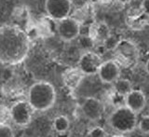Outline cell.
<instances>
[{"mask_svg": "<svg viewBox=\"0 0 149 137\" xmlns=\"http://www.w3.org/2000/svg\"><path fill=\"white\" fill-rule=\"evenodd\" d=\"M30 40L27 34L20 27L4 25L0 27V63L16 65L27 57Z\"/></svg>", "mask_w": 149, "mask_h": 137, "instance_id": "cell-1", "label": "cell"}, {"mask_svg": "<svg viewBox=\"0 0 149 137\" xmlns=\"http://www.w3.org/2000/svg\"><path fill=\"white\" fill-rule=\"evenodd\" d=\"M27 102L34 111L44 112L50 109L56 102L53 85L47 81H38L28 89Z\"/></svg>", "mask_w": 149, "mask_h": 137, "instance_id": "cell-2", "label": "cell"}, {"mask_svg": "<svg viewBox=\"0 0 149 137\" xmlns=\"http://www.w3.org/2000/svg\"><path fill=\"white\" fill-rule=\"evenodd\" d=\"M137 114L125 106L116 107L108 117L109 126L121 134L133 131L137 128Z\"/></svg>", "mask_w": 149, "mask_h": 137, "instance_id": "cell-3", "label": "cell"}, {"mask_svg": "<svg viewBox=\"0 0 149 137\" xmlns=\"http://www.w3.org/2000/svg\"><path fill=\"white\" fill-rule=\"evenodd\" d=\"M114 52L119 64L126 67H132L138 62L139 50L132 40H118L114 47Z\"/></svg>", "mask_w": 149, "mask_h": 137, "instance_id": "cell-4", "label": "cell"}, {"mask_svg": "<svg viewBox=\"0 0 149 137\" xmlns=\"http://www.w3.org/2000/svg\"><path fill=\"white\" fill-rule=\"evenodd\" d=\"M33 111L27 101H18L9 109V117L15 125L24 127L31 122Z\"/></svg>", "mask_w": 149, "mask_h": 137, "instance_id": "cell-5", "label": "cell"}, {"mask_svg": "<svg viewBox=\"0 0 149 137\" xmlns=\"http://www.w3.org/2000/svg\"><path fill=\"white\" fill-rule=\"evenodd\" d=\"M57 33L62 40L65 42L72 41L81 34V24L76 18L67 17L58 22Z\"/></svg>", "mask_w": 149, "mask_h": 137, "instance_id": "cell-6", "label": "cell"}, {"mask_svg": "<svg viewBox=\"0 0 149 137\" xmlns=\"http://www.w3.org/2000/svg\"><path fill=\"white\" fill-rule=\"evenodd\" d=\"M45 9L49 18L61 21L69 17L72 10L71 0H46Z\"/></svg>", "mask_w": 149, "mask_h": 137, "instance_id": "cell-7", "label": "cell"}, {"mask_svg": "<svg viewBox=\"0 0 149 137\" xmlns=\"http://www.w3.org/2000/svg\"><path fill=\"white\" fill-rule=\"evenodd\" d=\"M102 60L97 52L88 50L85 51L78 60L77 68L84 75H91L98 73Z\"/></svg>", "mask_w": 149, "mask_h": 137, "instance_id": "cell-8", "label": "cell"}, {"mask_svg": "<svg viewBox=\"0 0 149 137\" xmlns=\"http://www.w3.org/2000/svg\"><path fill=\"white\" fill-rule=\"evenodd\" d=\"M84 117L91 121H97L104 113V106L101 100L95 97H87L81 105Z\"/></svg>", "mask_w": 149, "mask_h": 137, "instance_id": "cell-9", "label": "cell"}, {"mask_svg": "<svg viewBox=\"0 0 149 137\" xmlns=\"http://www.w3.org/2000/svg\"><path fill=\"white\" fill-rule=\"evenodd\" d=\"M120 74L119 64L114 60H107L102 62L97 73L101 81L106 84H113L120 78Z\"/></svg>", "mask_w": 149, "mask_h": 137, "instance_id": "cell-10", "label": "cell"}, {"mask_svg": "<svg viewBox=\"0 0 149 137\" xmlns=\"http://www.w3.org/2000/svg\"><path fill=\"white\" fill-rule=\"evenodd\" d=\"M124 106L136 114L141 112L146 106V97L143 92L132 89L124 97Z\"/></svg>", "mask_w": 149, "mask_h": 137, "instance_id": "cell-11", "label": "cell"}, {"mask_svg": "<svg viewBox=\"0 0 149 137\" xmlns=\"http://www.w3.org/2000/svg\"><path fill=\"white\" fill-rule=\"evenodd\" d=\"M88 36H90L94 42H100L104 44L111 36V33L108 25L105 22H101L90 25Z\"/></svg>", "mask_w": 149, "mask_h": 137, "instance_id": "cell-12", "label": "cell"}, {"mask_svg": "<svg viewBox=\"0 0 149 137\" xmlns=\"http://www.w3.org/2000/svg\"><path fill=\"white\" fill-rule=\"evenodd\" d=\"M83 78L84 75L78 68H70L63 74V81L64 86L71 91L77 89L80 85Z\"/></svg>", "mask_w": 149, "mask_h": 137, "instance_id": "cell-13", "label": "cell"}, {"mask_svg": "<svg viewBox=\"0 0 149 137\" xmlns=\"http://www.w3.org/2000/svg\"><path fill=\"white\" fill-rule=\"evenodd\" d=\"M148 17L143 13V11L134 10L130 11L127 16H126V23L127 25L132 28V30H141L146 25Z\"/></svg>", "mask_w": 149, "mask_h": 137, "instance_id": "cell-14", "label": "cell"}, {"mask_svg": "<svg viewBox=\"0 0 149 137\" xmlns=\"http://www.w3.org/2000/svg\"><path fill=\"white\" fill-rule=\"evenodd\" d=\"M113 88H114V92L122 97H125L129 92H130L133 89L130 80L127 78H119L118 80H116L113 83Z\"/></svg>", "mask_w": 149, "mask_h": 137, "instance_id": "cell-15", "label": "cell"}, {"mask_svg": "<svg viewBox=\"0 0 149 137\" xmlns=\"http://www.w3.org/2000/svg\"><path fill=\"white\" fill-rule=\"evenodd\" d=\"M69 127H70V121L66 116L60 115L53 120V128L59 134H63L65 131H67Z\"/></svg>", "mask_w": 149, "mask_h": 137, "instance_id": "cell-16", "label": "cell"}, {"mask_svg": "<svg viewBox=\"0 0 149 137\" xmlns=\"http://www.w3.org/2000/svg\"><path fill=\"white\" fill-rule=\"evenodd\" d=\"M78 44L80 46V48L83 50H86V51H88L91 48L94 47L95 42L90 36L87 35H82L80 38L78 40Z\"/></svg>", "mask_w": 149, "mask_h": 137, "instance_id": "cell-17", "label": "cell"}, {"mask_svg": "<svg viewBox=\"0 0 149 137\" xmlns=\"http://www.w3.org/2000/svg\"><path fill=\"white\" fill-rule=\"evenodd\" d=\"M137 128L143 134H149V115H144L138 120Z\"/></svg>", "mask_w": 149, "mask_h": 137, "instance_id": "cell-18", "label": "cell"}, {"mask_svg": "<svg viewBox=\"0 0 149 137\" xmlns=\"http://www.w3.org/2000/svg\"><path fill=\"white\" fill-rule=\"evenodd\" d=\"M88 137H107V133L104 128L100 126H95L91 129Z\"/></svg>", "mask_w": 149, "mask_h": 137, "instance_id": "cell-19", "label": "cell"}, {"mask_svg": "<svg viewBox=\"0 0 149 137\" xmlns=\"http://www.w3.org/2000/svg\"><path fill=\"white\" fill-rule=\"evenodd\" d=\"M0 137H14L11 127L6 123H0Z\"/></svg>", "mask_w": 149, "mask_h": 137, "instance_id": "cell-20", "label": "cell"}, {"mask_svg": "<svg viewBox=\"0 0 149 137\" xmlns=\"http://www.w3.org/2000/svg\"><path fill=\"white\" fill-rule=\"evenodd\" d=\"M141 10L149 18V0H143L141 3Z\"/></svg>", "mask_w": 149, "mask_h": 137, "instance_id": "cell-21", "label": "cell"}, {"mask_svg": "<svg viewBox=\"0 0 149 137\" xmlns=\"http://www.w3.org/2000/svg\"><path fill=\"white\" fill-rule=\"evenodd\" d=\"M5 97V91L2 86H0V101L3 100V98Z\"/></svg>", "mask_w": 149, "mask_h": 137, "instance_id": "cell-22", "label": "cell"}, {"mask_svg": "<svg viewBox=\"0 0 149 137\" xmlns=\"http://www.w3.org/2000/svg\"><path fill=\"white\" fill-rule=\"evenodd\" d=\"M144 69H146V73H147V74H149V59L146 61V64H144Z\"/></svg>", "mask_w": 149, "mask_h": 137, "instance_id": "cell-23", "label": "cell"}, {"mask_svg": "<svg viewBox=\"0 0 149 137\" xmlns=\"http://www.w3.org/2000/svg\"><path fill=\"white\" fill-rule=\"evenodd\" d=\"M118 2H119V3H121V4H128V3H130V2H132V0H116Z\"/></svg>", "mask_w": 149, "mask_h": 137, "instance_id": "cell-24", "label": "cell"}, {"mask_svg": "<svg viewBox=\"0 0 149 137\" xmlns=\"http://www.w3.org/2000/svg\"><path fill=\"white\" fill-rule=\"evenodd\" d=\"M99 1L102 3V4H108V3H110L112 0H99Z\"/></svg>", "mask_w": 149, "mask_h": 137, "instance_id": "cell-25", "label": "cell"}, {"mask_svg": "<svg viewBox=\"0 0 149 137\" xmlns=\"http://www.w3.org/2000/svg\"><path fill=\"white\" fill-rule=\"evenodd\" d=\"M108 137V136H107ZM109 137H125L124 135L122 134H116V135H112V136H109Z\"/></svg>", "mask_w": 149, "mask_h": 137, "instance_id": "cell-26", "label": "cell"}, {"mask_svg": "<svg viewBox=\"0 0 149 137\" xmlns=\"http://www.w3.org/2000/svg\"><path fill=\"white\" fill-rule=\"evenodd\" d=\"M148 115H149V114H148Z\"/></svg>", "mask_w": 149, "mask_h": 137, "instance_id": "cell-27", "label": "cell"}]
</instances>
